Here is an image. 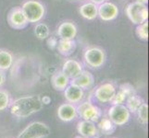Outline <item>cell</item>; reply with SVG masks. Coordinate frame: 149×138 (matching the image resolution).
Returning <instances> with one entry per match:
<instances>
[{
  "label": "cell",
  "instance_id": "32",
  "mask_svg": "<svg viewBox=\"0 0 149 138\" xmlns=\"http://www.w3.org/2000/svg\"><path fill=\"white\" fill-rule=\"evenodd\" d=\"M136 2H139V3H142V4H147L148 3V0H135Z\"/></svg>",
  "mask_w": 149,
  "mask_h": 138
},
{
  "label": "cell",
  "instance_id": "20",
  "mask_svg": "<svg viewBox=\"0 0 149 138\" xmlns=\"http://www.w3.org/2000/svg\"><path fill=\"white\" fill-rule=\"evenodd\" d=\"M58 52L63 56H69L72 54L76 49V42L74 40H64L59 39L56 45Z\"/></svg>",
  "mask_w": 149,
  "mask_h": 138
},
{
  "label": "cell",
  "instance_id": "23",
  "mask_svg": "<svg viewBox=\"0 0 149 138\" xmlns=\"http://www.w3.org/2000/svg\"><path fill=\"white\" fill-rule=\"evenodd\" d=\"M143 100L140 96H138L136 93L133 94L130 97H128L125 101V106L127 109L130 111L131 113H136L137 110L139 109V107L143 103Z\"/></svg>",
  "mask_w": 149,
  "mask_h": 138
},
{
  "label": "cell",
  "instance_id": "21",
  "mask_svg": "<svg viewBox=\"0 0 149 138\" xmlns=\"http://www.w3.org/2000/svg\"><path fill=\"white\" fill-rule=\"evenodd\" d=\"M14 64V55L7 49H0V70L10 69Z\"/></svg>",
  "mask_w": 149,
  "mask_h": 138
},
{
  "label": "cell",
  "instance_id": "26",
  "mask_svg": "<svg viewBox=\"0 0 149 138\" xmlns=\"http://www.w3.org/2000/svg\"><path fill=\"white\" fill-rule=\"evenodd\" d=\"M135 32L137 37L142 41H147L148 40V20L145 21L142 24L136 25Z\"/></svg>",
  "mask_w": 149,
  "mask_h": 138
},
{
  "label": "cell",
  "instance_id": "31",
  "mask_svg": "<svg viewBox=\"0 0 149 138\" xmlns=\"http://www.w3.org/2000/svg\"><path fill=\"white\" fill-rule=\"evenodd\" d=\"M105 1H107V0H90V2L95 4L96 6H99V5H101L102 3H104Z\"/></svg>",
  "mask_w": 149,
  "mask_h": 138
},
{
  "label": "cell",
  "instance_id": "25",
  "mask_svg": "<svg viewBox=\"0 0 149 138\" xmlns=\"http://www.w3.org/2000/svg\"><path fill=\"white\" fill-rule=\"evenodd\" d=\"M136 113L138 115V120L143 125H146L148 124V105L146 102L139 107Z\"/></svg>",
  "mask_w": 149,
  "mask_h": 138
},
{
  "label": "cell",
  "instance_id": "18",
  "mask_svg": "<svg viewBox=\"0 0 149 138\" xmlns=\"http://www.w3.org/2000/svg\"><path fill=\"white\" fill-rule=\"evenodd\" d=\"M70 83V79L62 71L56 72L51 78V85L56 91H63Z\"/></svg>",
  "mask_w": 149,
  "mask_h": 138
},
{
  "label": "cell",
  "instance_id": "30",
  "mask_svg": "<svg viewBox=\"0 0 149 138\" xmlns=\"http://www.w3.org/2000/svg\"><path fill=\"white\" fill-rule=\"evenodd\" d=\"M5 81H6V74H5V71L0 70V88L5 84Z\"/></svg>",
  "mask_w": 149,
  "mask_h": 138
},
{
  "label": "cell",
  "instance_id": "35",
  "mask_svg": "<svg viewBox=\"0 0 149 138\" xmlns=\"http://www.w3.org/2000/svg\"><path fill=\"white\" fill-rule=\"evenodd\" d=\"M94 138H95V137H94Z\"/></svg>",
  "mask_w": 149,
  "mask_h": 138
},
{
  "label": "cell",
  "instance_id": "4",
  "mask_svg": "<svg viewBox=\"0 0 149 138\" xmlns=\"http://www.w3.org/2000/svg\"><path fill=\"white\" fill-rule=\"evenodd\" d=\"M77 113L81 120L90 121L93 122H97L102 117V111L98 106L94 104L91 100L80 102L78 106H76Z\"/></svg>",
  "mask_w": 149,
  "mask_h": 138
},
{
  "label": "cell",
  "instance_id": "7",
  "mask_svg": "<svg viewBox=\"0 0 149 138\" xmlns=\"http://www.w3.org/2000/svg\"><path fill=\"white\" fill-rule=\"evenodd\" d=\"M107 117L116 126H122L129 122L131 112L124 104H115L109 109Z\"/></svg>",
  "mask_w": 149,
  "mask_h": 138
},
{
  "label": "cell",
  "instance_id": "1",
  "mask_svg": "<svg viewBox=\"0 0 149 138\" xmlns=\"http://www.w3.org/2000/svg\"><path fill=\"white\" fill-rule=\"evenodd\" d=\"M43 106L40 96L30 95L20 97L11 101L9 109L13 116L25 119L39 112L43 109Z\"/></svg>",
  "mask_w": 149,
  "mask_h": 138
},
{
  "label": "cell",
  "instance_id": "22",
  "mask_svg": "<svg viewBox=\"0 0 149 138\" xmlns=\"http://www.w3.org/2000/svg\"><path fill=\"white\" fill-rule=\"evenodd\" d=\"M97 129H98L103 135H110L116 130V125L111 122L109 117H101L99 121L97 122Z\"/></svg>",
  "mask_w": 149,
  "mask_h": 138
},
{
  "label": "cell",
  "instance_id": "11",
  "mask_svg": "<svg viewBox=\"0 0 149 138\" xmlns=\"http://www.w3.org/2000/svg\"><path fill=\"white\" fill-rule=\"evenodd\" d=\"M77 33H78V29L75 23L69 20L61 22L56 29V36L59 37V39L74 40Z\"/></svg>",
  "mask_w": 149,
  "mask_h": 138
},
{
  "label": "cell",
  "instance_id": "12",
  "mask_svg": "<svg viewBox=\"0 0 149 138\" xmlns=\"http://www.w3.org/2000/svg\"><path fill=\"white\" fill-rule=\"evenodd\" d=\"M63 92L66 100L69 103H72L74 105L81 102L84 98V89L71 83L69 84V86L63 90Z\"/></svg>",
  "mask_w": 149,
  "mask_h": 138
},
{
  "label": "cell",
  "instance_id": "9",
  "mask_svg": "<svg viewBox=\"0 0 149 138\" xmlns=\"http://www.w3.org/2000/svg\"><path fill=\"white\" fill-rule=\"evenodd\" d=\"M8 25L14 30H23L28 26V20L20 7H14L8 14Z\"/></svg>",
  "mask_w": 149,
  "mask_h": 138
},
{
  "label": "cell",
  "instance_id": "15",
  "mask_svg": "<svg viewBox=\"0 0 149 138\" xmlns=\"http://www.w3.org/2000/svg\"><path fill=\"white\" fill-rule=\"evenodd\" d=\"M135 89L133 86L129 83L121 84L119 88V90L116 91L114 98L111 100L110 103L112 105L115 104H124L128 97H130L133 94H135Z\"/></svg>",
  "mask_w": 149,
  "mask_h": 138
},
{
  "label": "cell",
  "instance_id": "14",
  "mask_svg": "<svg viewBox=\"0 0 149 138\" xmlns=\"http://www.w3.org/2000/svg\"><path fill=\"white\" fill-rule=\"evenodd\" d=\"M58 119L62 122H69L75 120L78 117V113H77V109L76 105L72 103H63L61 104L58 108V111H56Z\"/></svg>",
  "mask_w": 149,
  "mask_h": 138
},
{
  "label": "cell",
  "instance_id": "13",
  "mask_svg": "<svg viewBox=\"0 0 149 138\" xmlns=\"http://www.w3.org/2000/svg\"><path fill=\"white\" fill-rule=\"evenodd\" d=\"M62 72L71 80L77 78L84 71V66L81 62L75 59H67L62 65Z\"/></svg>",
  "mask_w": 149,
  "mask_h": 138
},
{
  "label": "cell",
  "instance_id": "29",
  "mask_svg": "<svg viewBox=\"0 0 149 138\" xmlns=\"http://www.w3.org/2000/svg\"><path fill=\"white\" fill-rule=\"evenodd\" d=\"M41 101H42L43 105H49L51 103V98L49 96H43L41 98Z\"/></svg>",
  "mask_w": 149,
  "mask_h": 138
},
{
  "label": "cell",
  "instance_id": "19",
  "mask_svg": "<svg viewBox=\"0 0 149 138\" xmlns=\"http://www.w3.org/2000/svg\"><path fill=\"white\" fill-rule=\"evenodd\" d=\"M97 8L98 6L89 1L81 5L79 8V13L87 20H94L97 18Z\"/></svg>",
  "mask_w": 149,
  "mask_h": 138
},
{
  "label": "cell",
  "instance_id": "27",
  "mask_svg": "<svg viewBox=\"0 0 149 138\" xmlns=\"http://www.w3.org/2000/svg\"><path fill=\"white\" fill-rule=\"evenodd\" d=\"M10 95L8 91L0 89V111L7 110L10 105Z\"/></svg>",
  "mask_w": 149,
  "mask_h": 138
},
{
  "label": "cell",
  "instance_id": "2",
  "mask_svg": "<svg viewBox=\"0 0 149 138\" xmlns=\"http://www.w3.org/2000/svg\"><path fill=\"white\" fill-rule=\"evenodd\" d=\"M20 8L29 23L36 24L45 16V7L39 0H26Z\"/></svg>",
  "mask_w": 149,
  "mask_h": 138
},
{
  "label": "cell",
  "instance_id": "34",
  "mask_svg": "<svg viewBox=\"0 0 149 138\" xmlns=\"http://www.w3.org/2000/svg\"><path fill=\"white\" fill-rule=\"evenodd\" d=\"M73 1H83V0H73Z\"/></svg>",
  "mask_w": 149,
  "mask_h": 138
},
{
  "label": "cell",
  "instance_id": "24",
  "mask_svg": "<svg viewBox=\"0 0 149 138\" xmlns=\"http://www.w3.org/2000/svg\"><path fill=\"white\" fill-rule=\"evenodd\" d=\"M35 37L39 40H47L50 36V30L49 27L44 22L36 23L33 30Z\"/></svg>",
  "mask_w": 149,
  "mask_h": 138
},
{
  "label": "cell",
  "instance_id": "10",
  "mask_svg": "<svg viewBox=\"0 0 149 138\" xmlns=\"http://www.w3.org/2000/svg\"><path fill=\"white\" fill-rule=\"evenodd\" d=\"M119 14V8L115 3L110 1H105L97 8V17L103 21H112L118 18Z\"/></svg>",
  "mask_w": 149,
  "mask_h": 138
},
{
  "label": "cell",
  "instance_id": "5",
  "mask_svg": "<svg viewBox=\"0 0 149 138\" xmlns=\"http://www.w3.org/2000/svg\"><path fill=\"white\" fill-rule=\"evenodd\" d=\"M107 59L105 50L98 46H90L84 53V60L85 64L91 68H100L104 65Z\"/></svg>",
  "mask_w": 149,
  "mask_h": 138
},
{
  "label": "cell",
  "instance_id": "17",
  "mask_svg": "<svg viewBox=\"0 0 149 138\" xmlns=\"http://www.w3.org/2000/svg\"><path fill=\"white\" fill-rule=\"evenodd\" d=\"M70 83L80 87L83 89H88L95 84V76L89 71L84 70L77 78L71 79Z\"/></svg>",
  "mask_w": 149,
  "mask_h": 138
},
{
  "label": "cell",
  "instance_id": "33",
  "mask_svg": "<svg viewBox=\"0 0 149 138\" xmlns=\"http://www.w3.org/2000/svg\"><path fill=\"white\" fill-rule=\"evenodd\" d=\"M74 138H86V137H84V136H81V135H77Z\"/></svg>",
  "mask_w": 149,
  "mask_h": 138
},
{
  "label": "cell",
  "instance_id": "16",
  "mask_svg": "<svg viewBox=\"0 0 149 138\" xmlns=\"http://www.w3.org/2000/svg\"><path fill=\"white\" fill-rule=\"evenodd\" d=\"M77 132L79 135L86 138H94L98 133V129L95 125V122L81 120L77 124Z\"/></svg>",
  "mask_w": 149,
  "mask_h": 138
},
{
  "label": "cell",
  "instance_id": "3",
  "mask_svg": "<svg viewBox=\"0 0 149 138\" xmlns=\"http://www.w3.org/2000/svg\"><path fill=\"white\" fill-rule=\"evenodd\" d=\"M125 13L130 21L134 25L142 24L148 20V8L146 4L133 1L126 7Z\"/></svg>",
  "mask_w": 149,
  "mask_h": 138
},
{
  "label": "cell",
  "instance_id": "28",
  "mask_svg": "<svg viewBox=\"0 0 149 138\" xmlns=\"http://www.w3.org/2000/svg\"><path fill=\"white\" fill-rule=\"evenodd\" d=\"M58 43V38L56 36H49L47 39V44L50 50H55Z\"/></svg>",
  "mask_w": 149,
  "mask_h": 138
},
{
  "label": "cell",
  "instance_id": "6",
  "mask_svg": "<svg viewBox=\"0 0 149 138\" xmlns=\"http://www.w3.org/2000/svg\"><path fill=\"white\" fill-rule=\"evenodd\" d=\"M51 133L49 126L42 122H33L19 133L17 138H45Z\"/></svg>",
  "mask_w": 149,
  "mask_h": 138
},
{
  "label": "cell",
  "instance_id": "8",
  "mask_svg": "<svg viewBox=\"0 0 149 138\" xmlns=\"http://www.w3.org/2000/svg\"><path fill=\"white\" fill-rule=\"evenodd\" d=\"M117 88L111 82H106L96 87L94 91L93 99L95 101L101 104H107L111 102L116 94Z\"/></svg>",
  "mask_w": 149,
  "mask_h": 138
}]
</instances>
